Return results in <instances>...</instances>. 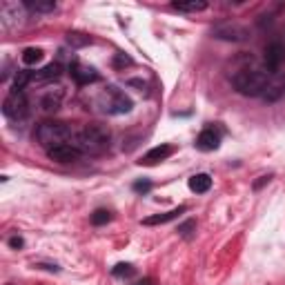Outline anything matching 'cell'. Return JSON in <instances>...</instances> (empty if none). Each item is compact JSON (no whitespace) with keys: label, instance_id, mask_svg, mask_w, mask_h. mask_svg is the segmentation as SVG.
Masks as SVG:
<instances>
[{"label":"cell","instance_id":"cell-1","mask_svg":"<svg viewBox=\"0 0 285 285\" xmlns=\"http://www.w3.org/2000/svg\"><path fill=\"white\" fill-rule=\"evenodd\" d=\"M112 134L105 125H85L71 138V145L81 149V154H102L109 147Z\"/></svg>","mask_w":285,"mask_h":285},{"label":"cell","instance_id":"cell-2","mask_svg":"<svg viewBox=\"0 0 285 285\" xmlns=\"http://www.w3.org/2000/svg\"><path fill=\"white\" fill-rule=\"evenodd\" d=\"M74 138V132L69 129L67 123H58V120H45L36 127V141H38L40 147H45L47 151L58 147V145L71 143Z\"/></svg>","mask_w":285,"mask_h":285},{"label":"cell","instance_id":"cell-3","mask_svg":"<svg viewBox=\"0 0 285 285\" xmlns=\"http://www.w3.org/2000/svg\"><path fill=\"white\" fill-rule=\"evenodd\" d=\"M232 85L239 94L243 96H263V92L268 89V71H258V69H241L232 76Z\"/></svg>","mask_w":285,"mask_h":285},{"label":"cell","instance_id":"cell-4","mask_svg":"<svg viewBox=\"0 0 285 285\" xmlns=\"http://www.w3.org/2000/svg\"><path fill=\"white\" fill-rule=\"evenodd\" d=\"M96 102H98L100 112L109 114V116L127 114V112H132V107H134V102H132L129 96H127L125 92H120V89H116V87L102 89V94L98 96V100Z\"/></svg>","mask_w":285,"mask_h":285},{"label":"cell","instance_id":"cell-5","mask_svg":"<svg viewBox=\"0 0 285 285\" xmlns=\"http://www.w3.org/2000/svg\"><path fill=\"white\" fill-rule=\"evenodd\" d=\"M3 114L9 120H25L29 116V100L25 94H16L11 92L7 98L3 100Z\"/></svg>","mask_w":285,"mask_h":285},{"label":"cell","instance_id":"cell-6","mask_svg":"<svg viewBox=\"0 0 285 285\" xmlns=\"http://www.w3.org/2000/svg\"><path fill=\"white\" fill-rule=\"evenodd\" d=\"M212 36L227 42H243L250 38V29L239 25V22H223V25H216L212 29Z\"/></svg>","mask_w":285,"mask_h":285},{"label":"cell","instance_id":"cell-7","mask_svg":"<svg viewBox=\"0 0 285 285\" xmlns=\"http://www.w3.org/2000/svg\"><path fill=\"white\" fill-rule=\"evenodd\" d=\"M263 63H265V71L268 74H276L283 67V63H285V42L283 40H274L265 47Z\"/></svg>","mask_w":285,"mask_h":285},{"label":"cell","instance_id":"cell-8","mask_svg":"<svg viewBox=\"0 0 285 285\" xmlns=\"http://www.w3.org/2000/svg\"><path fill=\"white\" fill-rule=\"evenodd\" d=\"M69 74H71V78L76 81V85H89V83H96L98 81V71H96L94 67H89V65H85V63H81V60H71L69 63Z\"/></svg>","mask_w":285,"mask_h":285},{"label":"cell","instance_id":"cell-9","mask_svg":"<svg viewBox=\"0 0 285 285\" xmlns=\"http://www.w3.org/2000/svg\"><path fill=\"white\" fill-rule=\"evenodd\" d=\"M47 156H49L51 161L56 163H74L81 159V149L74 147L71 143H65V145H58V147H54L47 151Z\"/></svg>","mask_w":285,"mask_h":285},{"label":"cell","instance_id":"cell-10","mask_svg":"<svg viewBox=\"0 0 285 285\" xmlns=\"http://www.w3.org/2000/svg\"><path fill=\"white\" fill-rule=\"evenodd\" d=\"M218 145H221V134H218L214 127L203 129L196 138V147L201 151H214V149H218Z\"/></svg>","mask_w":285,"mask_h":285},{"label":"cell","instance_id":"cell-11","mask_svg":"<svg viewBox=\"0 0 285 285\" xmlns=\"http://www.w3.org/2000/svg\"><path fill=\"white\" fill-rule=\"evenodd\" d=\"M174 154V147L172 145H159V147H154V149H149L147 154L143 156V165H154V163H161V161H165L167 156H172Z\"/></svg>","mask_w":285,"mask_h":285},{"label":"cell","instance_id":"cell-12","mask_svg":"<svg viewBox=\"0 0 285 285\" xmlns=\"http://www.w3.org/2000/svg\"><path fill=\"white\" fill-rule=\"evenodd\" d=\"M60 71H63V67H60L58 63H49L47 67H42L40 71H34V83H49V81H56V78L60 76Z\"/></svg>","mask_w":285,"mask_h":285},{"label":"cell","instance_id":"cell-13","mask_svg":"<svg viewBox=\"0 0 285 285\" xmlns=\"http://www.w3.org/2000/svg\"><path fill=\"white\" fill-rule=\"evenodd\" d=\"M60 100H63V92H60V89H56V92H47L40 98V112L42 114L56 112V109L60 107Z\"/></svg>","mask_w":285,"mask_h":285},{"label":"cell","instance_id":"cell-14","mask_svg":"<svg viewBox=\"0 0 285 285\" xmlns=\"http://www.w3.org/2000/svg\"><path fill=\"white\" fill-rule=\"evenodd\" d=\"M187 208L185 205H180V208L176 210H169L165 212V214H156V216H149V218H145V225H163V223H169V221H174V218H178L180 214H185Z\"/></svg>","mask_w":285,"mask_h":285},{"label":"cell","instance_id":"cell-15","mask_svg":"<svg viewBox=\"0 0 285 285\" xmlns=\"http://www.w3.org/2000/svg\"><path fill=\"white\" fill-rule=\"evenodd\" d=\"M22 7L32 14H49V11L56 9V3L54 0H25Z\"/></svg>","mask_w":285,"mask_h":285},{"label":"cell","instance_id":"cell-16","mask_svg":"<svg viewBox=\"0 0 285 285\" xmlns=\"http://www.w3.org/2000/svg\"><path fill=\"white\" fill-rule=\"evenodd\" d=\"M29 83H34V71H29V69H18L16 76H14V83H11V92L20 94Z\"/></svg>","mask_w":285,"mask_h":285},{"label":"cell","instance_id":"cell-17","mask_svg":"<svg viewBox=\"0 0 285 285\" xmlns=\"http://www.w3.org/2000/svg\"><path fill=\"white\" fill-rule=\"evenodd\" d=\"M210 187H212L210 174H196V176H192V178H190V190H192V192H196V194L210 192Z\"/></svg>","mask_w":285,"mask_h":285},{"label":"cell","instance_id":"cell-18","mask_svg":"<svg viewBox=\"0 0 285 285\" xmlns=\"http://www.w3.org/2000/svg\"><path fill=\"white\" fill-rule=\"evenodd\" d=\"M42 56H45V54H42L40 47H27V49L22 51V63L25 65H36V63H40L42 60Z\"/></svg>","mask_w":285,"mask_h":285},{"label":"cell","instance_id":"cell-19","mask_svg":"<svg viewBox=\"0 0 285 285\" xmlns=\"http://www.w3.org/2000/svg\"><path fill=\"white\" fill-rule=\"evenodd\" d=\"M174 9L178 11H203L208 9V3H203V0H192V3H172Z\"/></svg>","mask_w":285,"mask_h":285},{"label":"cell","instance_id":"cell-20","mask_svg":"<svg viewBox=\"0 0 285 285\" xmlns=\"http://www.w3.org/2000/svg\"><path fill=\"white\" fill-rule=\"evenodd\" d=\"M283 92H285L283 85H268V89L263 92V96H261V98H263L265 102H274V100L281 98Z\"/></svg>","mask_w":285,"mask_h":285},{"label":"cell","instance_id":"cell-21","mask_svg":"<svg viewBox=\"0 0 285 285\" xmlns=\"http://www.w3.org/2000/svg\"><path fill=\"white\" fill-rule=\"evenodd\" d=\"M109 221H112V212H109V210L100 208V210H96L92 214V223H94V225H107Z\"/></svg>","mask_w":285,"mask_h":285},{"label":"cell","instance_id":"cell-22","mask_svg":"<svg viewBox=\"0 0 285 285\" xmlns=\"http://www.w3.org/2000/svg\"><path fill=\"white\" fill-rule=\"evenodd\" d=\"M112 274L114 276H132V274H134V268H132L129 263H118L116 268L112 270Z\"/></svg>","mask_w":285,"mask_h":285},{"label":"cell","instance_id":"cell-23","mask_svg":"<svg viewBox=\"0 0 285 285\" xmlns=\"http://www.w3.org/2000/svg\"><path fill=\"white\" fill-rule=\"evenodd\" d=\"M132 190H134L136 194H147V192L151 190V180H147V178H143V180H136V183L132 185Z\"/></svg>","mask_w":285,"mask_h":285},{"label":"cell","instance_id":"cell-24","mask_svg":"<svg viewBox=\"0 0 285 285\" xmlns=\"http://www.w3.org/2000/svg\"><path fill=\"white\" fill-rule=\"evenodd\" d=\"M194 227H196V223H194V221H187V223H183V225L178 227V234L190 236V229H194Z\"/></svg>","mask_w":285,"mask_h":285},{"label":"cell","instance_id":"cell-25","mask_svg":"<svg viewBox=\"0 0 285 285\" xmlns=\"http://www.w3.org/2000/svg\"><path fill=\"white\" fill-rule=\"evenodd\" d=\"M22 245H25V241H22L20 236H11L9 239V247H14V250H20Z\"/></svg>","mask_w":285,"mask_h":285},{"label":"cell","instance_id":"cell-26","mask_svg":"<svg viewBox=\"0 0 285 285\" xmlns=\"http://www.w3.org/2000/svg\"><path fill=\"white\" fill-rule=\"evenodd\" d=\"M89 38H78V34H69V45H87Z\"/></svg>","mask_w":285,"mask_h":285},{"label":"cell","instance_id":"cell-27","mask_svg":"<svg viewBox=\"0 0 285 285\" xmlns=\"http://www.w3.org/2000/svg\"><path fill=\"white\" fill-rule=\"evenodd\" d=\"M270 178H272V176H261V180H258L256 185H254V190H258V187L263 185V183H270Z\"/></svg>","mask_w":285,"mask_h":285}]
</instances>
